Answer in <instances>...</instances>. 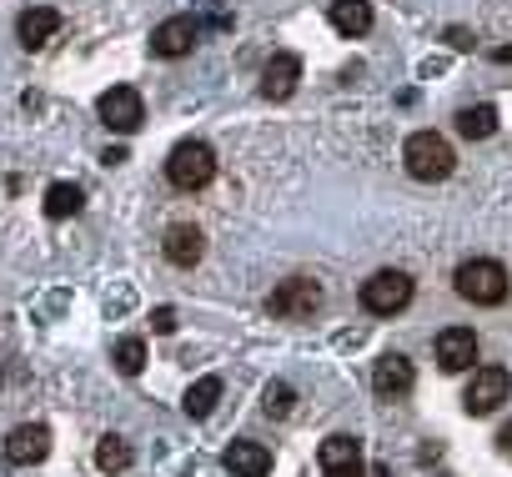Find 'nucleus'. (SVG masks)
Masks as SVG:
<instances>
[{"mask_svg":"<svg viewBox=\"0 0 512 477\" xmlns=\"http://www.w3.org/2000/svg\"><path fill=\"white\" fill-rule=\"evenodd\" d=\"M216 402H221V377H201V382H191V392H186L181 407H186L191 417H211Z\"/></svg>","mask_w":512,"mask_h":477,"instance_id":"18","label":"nucleus"},{"mask_svg":"<svg viewBox=\"0 0 512 477\" xmlns=\"http://www.w3.org/2000/svg\"><path fill=\"white\" fill-rule=\"evenodd\" d=\"M402 161H407V171H412L417 181H442V176H452V166H457L447 136H437V131H412L407 146H402Z\"/></svg>","mask_w":512,"mask_h":477,"instance_id":"2","label":"nucleus"},{"mask_svg":"<svg viewBox=\"0 0 512 477\" xmlns=\"http://www.w3.org/2000/svg\"><path fill=\"white\" fill-rule=\"evenodd\" d=\"M297 81H302V56L277 51V56L267 61V71H262V96H267V101H287V96L297 91Z\"/></svg>","mask_w":512,"mask_h":477,"instance_id":"10","label":"nucleus"},{"mask_svg":"<svg viewBox=\"0 0 512 477\" xmlns=\"http://www.w3.org/2000/svg\"><path fill=\"white\" fill-rule=\"evenodd\" d=\"M317 307H322V287L307 282V277H292V282H282V287L272 292V312L287 317V322H302V317H312Z\"/></svg>","mask_w":512,"mask_h":477,"instance_id":"7","label":"nucleus"},{"mask_svg":"<svg viewBox=\"0 0 512 477\" xmlns=\"http://www.w3.org/2000/svg\"><path fill=\"white\" fill-rule=\"evenodd\" d=\"M221 462H226L231 477H267V472H272V452H267L262 442H246V437H236V442L221 452Z\"/></svg>","mask_w":512,"mask_h":477,"instance_id":"13","label":"nucleus"},{"mask_svg":"<svg viewBox=\"0 0 512 477\" xmlns=\"http://www.w3.org/2000/svg\"><path fill=\"white\" fill-rule=\"evenodd\" d=\"M497 442H502V447H507V452H512V422H507V427H502V432H497Z\"/></svg>","mask_w":512,"mask_h":477,"instance_id":"26","label":"nucleus"},{"mask_svg":"<svg viewBox=\"0 0 512 477\" xmlns=\"http://www.w3.org/2000/svg\"><path fill=\"white\" fill-rule=\"evenodd\" d=\"M196 36H201V26H196L191 16H171V21H161V26L151 31V51H156L161 61H181V56H191Z\"/></svg>","mask_w":512,"mask_h":477,"instance_id":"8","label":"nucleus"},{"mask_svg":"<svg viewBox=\"0 0 512 477\" xmlns=\"http://www.w3.org/2000/svg\"><path fill=\"white\" fill-rule=\"evenodd\" d=\"M211 176H216V151L206 141H181L166 156V181L176 191H201V186H211Z\"/></svg>","mask_w":512,"mask_h":477,"instance_id":"3","label":"nucleus"},{"mask_svg":"<svg viewBox=\"0 0 512 477\" xmlns=\"http://www.w3.org/2000/svg\"><path fill=\"white\" fill-rule=\"evenodd\" d=\"M362 462V442L357 437H327L322 442V467H352Z\"/></svg>","mask_w":512,"mask_h":477,"instance_id":"21","label":"nucleus"},{"mask_svg":"<svg viewBox=\"0 0 512 477\" xmlns=\"http://www.w3.org/2000/svg\"><path fill=\"white\" fill-rule=\"evenodd\" d=\"M407 302H412V277L407 272H377V277L362 282V307L372 317H397V312H407Z\"/></svg>","mask_w":512,"mask_h":477,"instance_id":"4","label":"nucleus"},{"mask_svg":"<svg viewBox=\"0 0 512 477\" xmlns=\"http://www.w3.org/2000/svg\"><path fill=\"white\" fill-rule=\"evenodd\" d=\"M457 131H462L467 141H487V136L497 131V111H492V106H467V111L457 116Z\"/></svg>","mask_w":512,"mask_h":477,"instance_id":"19","label":"nucleus"},{"mask_svg":"<svg viewBox=\"0 0 512 477\" xmlns=\"http://www.w3.org/2000/svg\"><path fill=\"white\" fill-rule=\"evenodd\" d=\"M111 362H116L121 377H136V372L146 367V342H141V337H121L116 352H111Z\"/></svg>","mask_w":512,"mask_h":477,"instance_id":"20","label":"nucleus"},{"mask_svg":"<svg viewBox=\"0 0 512 477\" xmlns=\"http://www.w3.org/2000/svg\"><path fill=\"white\" fill-rule=\"evenodd\" d=\"M412 362L402 357V352H387V357H377V367H372V392L377 397H407L412 392Z\"/></svg>","mask_w":512,"mask_h":477,"instance_id":"12","label":"nucleus"},{"mask_svg":"<svg viewBox=\"0 0 512 477\" xmlns=\"http://www.w3.org/2000/svg\"><path fill=\"white\" fill-rule=\"evenodd\" d=\"M56 31H61V11H51V6H31V11H21V21H16V36H21L26 51H41Z\"/></svg>","mask_w":512,"mask_h":477,"instance_id":"14","label":"nucleus"},{"mask_svg":"<svg viewBox=\"0 0 512 477\" xmlns=\"http://www.w3.org/2000/svg\"><path fill=\"white\" fill-rule=\"evenodd\" d=\"M86 206V191L76 186V181H56L51 191H46V216L51 221H66V216H76Z\"/></svg>","mask_w":512,"mask_h":477,"instance_id":"17","label":"nucleus"},{"mask_svg":"<svg viewBox=\"0 0 512 477\" xmlns=\"http://www.w3.org/2000/svg\"><path fill=\"white\" fill-rule=\"evenodd\" d=\"M292 402H297V392H292L287 382H272V387H267V397H262V407H267L272 417H287V412H292Z\"/></svg>","mask_w":512,"mask_h":477,"instance_id":"23","label":"nucleus"},{"mask_svg":"<svg viewBox=\"0 0 512 477\" xmlns=\"http://www.w3.org/2000/svg\"><path fill=\"white\" fill-rule=\"evenodd\" d=\"M327 477H362V462H352V467H322Z\"/></svg>","mask_w":512,"mask_h":477,"instance_id":"25","label":"nucleus"},{"mask_svg":"<svg viewBox=\"0 0 512 477\" xmlns=\"http://www.w3.org/2000/svg\"><path fill=\"white\" fill-rule=\"evenodd\" d=\"M507 397H512V372H507V367H477L472 382H467V392H462V407H467L472 417H487V412H497Z\"/></svg>","mask_w":512,"mask_h":477,"instance_id":"5","label":"nucleus"},{"mask_svg":"<svg viewBox=\"0 0 512 477\" xmlns=\"http://www.w3.org/2000/svg\"><path fill=\"white\" fill-rule=\"evenodd\" d=\"M477 362V337H472V327H447L442 337H437V367L442 372H467Z\"/></svg>","mask_w":512,"mask_h":477,"instance_id":"11","label":"nucleus"},{"mask_svg":"<svg viewBox=\"0 0 512 477\" xmlns=\"http://www.w3.org/2000/svg\"><path fill=\"white\" fill-rule=\"evenodd\" d=\"M161 252H166V262H171V267H196V262H201V252H206V236H201L196 226H186V221H181V226H171V231H166Z\"/></svg>","mask_w":512,"mask_h":477,"instance_id":"15","label":"nucleus"},{"mask_svg":"<svg viewBox=\"0 0 512 477\" xmlns=\"http://www.w3.org/2000/svg\"><path fill=\"white\" fill-rule=\"evenodd\" d=\"M151 332H161V337L176 332V312H171V307H156V312H151Z\"/></svg>","mask_w":512,"mask_h":477,"instance_id":"24","label":"nucleus"},{"mask_svg":"<svg viewBox=\"0 0 512 477\" xmlns=\"http://www.w3.org/2000/svg\"><path fill=\"white\" fill-rule=\"evenodd\" d=\"M96 462H101L106 472H126V467H131V447H126L121 437H101V447H96Z\"/></svg>","mask_w":512,"mask_h":477,"instance_id":"22","label":"nucleus"},{"mask_svg":"<svg viewBox=\"0 0 512 477\" xmlns=\"http://www.w3.org/2000/svg\"><path fill=\"white\" fill-rule=\"evenodd\" d=\"M332 26L342 36H367L372 31V6L367 0H332Z\"/></svg>","mask_w":512,"mask_h":477,"instance_id":"16","label":"nucleus"},{"mask_svg":"<svg viewBox=\"0 0 512 477\" xmlns=\"http://www.w3.org/2000/svg\"><path fill=\"white\" fill-rule=\"evenodd\" d=\"M457 297L462 302H472V307H502L507 302V267L502 262H492V257H472V262H462L457 267Z\"/></svg>","mask_w":512,"mask_h":477,"instance_id":"1","label":"nucleus"},{"mask_svg":"<svg viewBox=\"0 0 512 477\" xmlns=\"http://www.w3.org/2000/svg\"><path fill=\"white\" fill-rule=\"evenodd\" d=\"M46 452H51V432H46L41 422H26V427H16V432L6 437V462H11V467L46 462Z\"/></svg>","mask_w":512,"mask_h":477,"instance_id":"9","label":"nucleus"},{"mask_svg":"<svg viewBox=\"0 0 512 477\" xmlns=\"http://www.w3.org/2000/svg\"><path fill=\"white\" fill-rule=\"evenodd\" d=\"M96 111H101V121H106L116 136H131V131H141V121H146V101H141L136 86H111V91L96 101Z\"/></svg>","mask_w":512,"mask_h":477,"instance_id":"6","label":"nucleus"}]
</instances>
